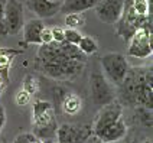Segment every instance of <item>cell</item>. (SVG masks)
<instances>
[{
  "mask_svg": "<svg viewBox=\"0 0 153 143\" xmlns=\"http://www.w3.org/2000/svg\"><path fill=\"white\" fill-rule=\"evenodd\" d=\"M62 1L56 0H27L26 6L30 12H33L39 19L45 17H53L56 13H59Z\"/></svg>",
  "mask_w": 153,
  "mask_h": 143,
  "instance_id": "7c38bea8",
  "label": "cell"
},
{
  "mask_svg": "<svg viewBox=\"0 0 153 143\" xmlns=\"http://www.w3.org/2000/svg\"><path fill=\"white\" fill-rule=\"evenodd\" d=\"M152 31L149 29H137L133 36L128 39L127 57L136 59H146L152 57Z\"/></svg>",
  "mask_w": 153,
  "mask_h": 143,
  "instance_id": "52a82bcc",
  "label": "cell"
},
{
  "mask_svg": "<svg viewBox=\"0 0 153 143\" xmlns=\"http://www.w3.org/2000/svg\"><path fill=\"white\" fill-rule=\"evenodd\" d=\"M53 42L52 39V32H51V28H43L42 32H41V45H46V43H51Z\"/></svg>",
  "mask_w": 153,
  "mask_h": 143,
  "instance_id": "4316f807",
  "label": "cell"
},
{
  "mask_svg": "<svg viewBox=\"0 0 153 143\" xmlns=\"http://www.w3.org/2000/svg\"><path fill=\"white\" fill-rule=\"evenodd\" d=\"M87 55L76 45L68 42H51L39 45L35 67L45 77L55 81H74L84 71Z\"/></svg>",
  "mask_w": 153,
  "mask_h": 143,
  "instance_id": "6da1fadb",
  "label": "cell"
},
{
  "mask_svg": "<svg viewBox=\"0 0 153 143\" xmlns=\"http://www.w3.org/2000/svg\"><path fill=\"white\" fill-rule=\"evenodd\" d=\"M78 49L81 51L84 55H93V54H97L98 51V42L94 36H90V35H82L81 41L78 42Z\"/></svg>",
  "mask_w": 153,
  "mask_h": 143,
  "instance_id": "ac0fdd59",
  "label": "cell"
},
{
  "mask_svg": "<svg viewBox=\"0 0 153 143\" xmlns=\"http://www.w3.org/2000/svg\"><path fill=\"white\" fill-rule=\"evenodd\" d=\"M65 28H69V29H82L85 26V15L84 13H68L65 15Z\"/></svg>",
  "mask_w": 153,
  "mask_h": 143,
  "instance_id": "ffe728a7",
  "label": "cell"
},
{
  "mask_svg": "<svg viewBox=\"0 0 153 143\" xmlns=\"http://www.w3.org/2000/svg\"><path fill=\"white\" fill-rule=\"evenodd\" d=\"M91 136H93L91 124L75 126V124L64 123L58 126L55 137L58 139V143H85Z\"/></svg>",
  "mask_w": 153,
  "mask_h": 143,
  "instance_id": "9c48e42d",
  "label": "cell"
},
{
  "mask_svg": "<svg viewBox=\"0 0 153 143\" xmlns=\"http://www.w3.org/2000/svg\"><path fill=\"white\" fill-rule=\"evenodd\" d=\"M59 106L65 114H68V116H76L82 110V100L76 94L67 91V93L64 94Z\"/></svg>",
  "mask_w": 153,
  "mask_h": 143,
  "instance_id": "2e32d148",
  "label": "cell"
},
{
  "mask_svg": "<svg viewBox=\"0 0 153 143\" xmlns=\"http://www.w3.org/2000/svg\"><path fill=\"white\" fill-rule=\"evenodd\" d=\"M133 12L137 15H153L152 12V0H130Z\"/></svg>",
  "mask_w": 153,
  "mask_h": 143,
  "instance_id": "44dd1931",
  "label": "cell"
},
{
  "mask_svg": "<svg viewBox=\"0 0 153 143\" xmlns=\"http://www.w3.org/2000/svg\"><path fill=\"white\" fill-rule=\"evenodd\" d=\"M100 0H64L61 4L59 13H84L90 9H94Z\"/></svg>",
  "mask_w": 153,
  "mask_h": 143,
  "instance_id": "9a60e30c",
  "label": "cell"
},
{
  "mask_svg": "<svg viewBox=\"0 0 153 143\" xmlns=\"http://www.w3.org/2000/svg\"><path fill=\"white\" fill-rule=\"evenodd\" d=\"M42 143H53L52 139H46V140H42Z\"/></svg>",
  "mask_w": 153,
  "mask_h": 143,
  "instance_id": "1f68e13d",
  "label": "cell"
},
{
  "mask_svg": "<svg viewBox=\"0 0 153 143\" xmlns=\"http://www.w3.org/2000/svg\"><path fill=\"white\" fill-rule=\"evenodd\" d=\"M123 107L124 106L117 98L108 103V104H105V106H102L100 111L97 113L94 123L91 124L93 126V135L95 136L101 130H104L105 127H108L110 124L116 123L119 118L123 117Z\"/></svg>",
  "mask_w": 153,
  "mask_h": 143,
  "instance_id": "ba28073f",
  "label": "cell"
},
{
  "mask_svg": "<svg viewBox=\"0 0 153 143\" xmlns=\"http://www.w3.org/2000/svg\"><path fill=\"white\" fill-rule=\"evenodd\" d=\"M4 1L6 0H0V20L3 19V15H4Z\"/></svg>",
  "mask_w": 153,
  "mask_h": 143,
  "instance_id": "4dcf8cb0",
  "label": "cell"
},
{
  "mask_svg": "<svg viewBox=\"0 0 153 143\" xmlns=\"http://www.w3.org/2000/svg\"><path fill=\"white\" fill-rule=\"evenodd\" d=\"M13 143H42V140L38 136H35L32 132H25L17 135Z\"/></svg>",
  "mask_w": 153,
  "mask_h": 143,
  "instance_id": "603a6c76",
  "label": "cell"
},
{
  "mask_svg": "<svg viewBox=\"0 0 153 143\" xmlns=\"http://www.w3.org/2000/svg\"><path fill=\"white\" fill-rule=\"evenodd\" d=\"M153 71L152 67H133L119 88L117 100L128 107L153 109Z\"/></svg>",
  "mask_w": 153,
  "mask_h": 143,
  "instance_id": "7a4b0ae2",
  "label": "cell"
},
{
  "mask_svg": "<svg viewBox=\"0 0 153 143\" xmlns=\"http://www.w3.org/2000/svg\"><path fill=\"white\" fill-rule=\"evenodd\" d=\"M22 88L27 91L30 95L39 93V80L33 75V74H26L25 78H23V84H22Z\"/></svg>",
  "mask_w": 153,
  "mask_h": 143,
  "instance_id": "7402d4cb",
  "label": "cell"
},
{
  "mask_svg": "<svg viewBox=\"0 0 153 143\" xmlns=\"http://www.w3.org/2000/svg\"><path fill=\"white\" fill-rule=\"evenodd\" d=\"M45 28L42 19H30L27 23L23 25V41H22V46H27V45H41V32ZM23 48V49H25Z\"/></svg>",
  "mask_w": 153,
  "mask_h": 143,
  "instance_id": "5bb4252c",
  "label": "cell"
},
{
  "mask_svg": "<svg viewBox=\"0 0 153 143\" xmlns=\"http://www.w3.org/2000/svg\"><path fill=\"white\" fill-rule=\"evenodd\" d=\"M32 127L35 136L41 140L55 139L58 130V121L53 104L46 100H36L32 106Z\"/></svg>",
  "mask_w": 153,
  "mask_h": 143,
  "instance_id": "3957f363",
  "label": "cell"
},
{
  "mask_svg": "<svg viewBox=\"0 0 153 143\" xmlns=\"http://www.w3.org/2000/svg\"><path fill=\"white\" fill-rule=\"evenodd\" d=\"M9 74L7 71H0V95L3 94V91L6 90V87L9 84Z\"/></svg>",
  "mask_w": 153,
  "mask_h": 143,
  "instance_id": "83f0119b",
  "label": "cell"
},
{
  "mask_svg": "<svg viewBox=\"0 0 153 143\" xmlns=\"http://www.w3.org/2000/svg\"><path fill=\"white\" fill-rule=\"evenodd\" d=\"M134 120L146 129H152V110L146 107H134Z\"/></svg>",
  "mask_w": 153,
  "mask_h": 143,
  "instance_id": "d6986e66",
  "label": "cell"
},
{
  "mask_svg": "<svg viewBox=\"0 0 153 143\" xmlns=\"http://www.w3.org/2000/svg\"><path fill=\"white\" fill-rule=\"evenodd\" d=\"M90 95L93 104L102 107L117 98L116 87L105 78L101 71H94L90 75Z\"/></svg>",
  "mask_w": 153,
  "mask_h": 143,
  "instance_id": "8992f818",
  "label": "cell"
},
{
  "mask_svg": "<svg viewBox=\"0 0 153 143\" xmlns=\"http://www.w3.org/2000/svg\"><path fill=\"white\" fill-rule=\"evenodd\" d=\"M30 98H32V95L27 93V91H25L23 88H20L16 93V95H15V101H16L17 106H26V104H29Z\"/></svg>",
  "mask_w": 153,
  "mask_h": 143,
  "instance_id": "d4e9b609",
  "label": "cell"
},
{
  "mask_svg": "<svg viewBox=\"0 0 153 143\" xmlns=\"http://www.w3.org/2000/svg\"><path fill=\"white\" fill-rule=\"evenodd\" d=\"M6 109L0 104V133H1V130H3V127L6 124Z\"/></svg>",
  "mask_w": 153,
  "mask_h": 143,
  "instance_id": "f1b7e54d",
  "label": "cell"
},
{
  "mask_svg": "<svg viewBox=\"0 0 153 143\" xmlns=\"http://www.w3.org/2000/svg\"><path fill=\"white\" fill-rule=\"evenodd\" d=\"M51 32H52V39L53 42H64L65 41V28H61V26H53L51 28Z\"/></svg>",
  "mask_w": 153,
  "mask_h": 143,
  "instance_id": "484cf974",
  "label": "cell"
},
{
  "mask_svg": "<svg viewBox=\"0 0 153 143\" xmlns=\"http://www.w3.org/2000/svg\"><path fill=\"white\" fill-rule=\"evenodd\" d=\"M23 54V49H13V48H0V71L10 72L12 65L17 55Z\"/></svg>",
  "mask_w": 153,
  "mask_h": 143,
  "instance_id": "e0dca14e",
  "label": "cell"
},
{
  "mask_svg": "<svg viewBox=\"0 0 153 143\" xmlns=\"http://www.w3.org/2000/svg\"><path fill=\"white\" fill-rule=\"evenodd\" d=\"M0 143H4V142H3V140H0Z\"/></svg>",
  "mask_w": 153,
  "mask_h": 143,
  "instance_id": "d6a6232c",
  "label": "cell"
},
{
  "mask_svg": "<svg viewBox=\"0 0 153 143\" xmlns=\"http://www.w3.org/2000/svg\"><path fill=\"white\" fill-rule=\"evenodd\" d=\"M65 42L68 43H72V45H78V42L81 41V38H82V35L79 31H76V29H69V28H65Z\"/></svg>",
  "mask_w": 153,
  "mask_h": 143,
  "instance_id": "cb8c5ba5",
  "label": "cell"
},
{
  "mask_svg": "<svg viewBox=\"0 0 153 143\" xmlns=\"http://www.w3.org/2000/svg\"><path fill=\"white\" fill-rule=\"evenodd\" d=\"M3 20L7 26L9 35H17L25 25L23 20V4L19 0H6L4 1V15Z\"/></svg>",
  "mask_w": 153,
  "mask_h": 143,
  "instance_id": "30bf717a",
  "label": "cell"
},
{
  "mask_svg": "<svg viewBox=\"0 0 153 143\" xmlns=\"http://www.w3.org/2000/svg\"><path fill=\"white\" fill-rule=\"evenodd\" d=\"M124 0H100L95 4V15L105 25H114L121 16Z\"/></svg>",
  "mask_w": 153,
  "mask_h": 143,
  "instance_id": "8fae6325",
  "label": "cell"
},
{
  "mask_svg": "<svg viewBox=\"0 0 153 143\" xmlns=\"http://www.w3.org/2000/svg\"><path fill=\"white\" fill-rule=\"evenodd\" d=\"M100 143H104V142H100Z\"/></svg>",
  "mask_w": 153,
  "mask_h": 143,
  "instance_id": "836d02e7",
  "label": "cell"
},
{
  "mask_svg": "<svg viewBox=\"0 0 153 143\" xmlns=\"http://www.w3.org/2000/svg\"><path fill=\"white\" fill-rule=\"evenodd\" d=\"M100 64H101L105 78L114 87H119L123 83V80L126 78L128 72V68H130L126 57L123 54H119V52L104 54L100 58Z\"/></svg>",
  "mask_w": 153,
  "mask_h": 143,
  "instance_id": "5b68a950",
  "label": "cell"
},
{
  "mask_svg": "<svg viewBox=\"0 0 153 143\" xmlns=\"http://www.w3.org/2000/svg\"><path fill=\"white\" fill-rule=\"evenodd\" d=\"M126 136H127V124H126L124 118L121 117L116 123H113L108 127H105L104 130H101L100 133H97L95 137L104 143H114L124 139Z\"/></svg>",
  "mask_w": 153,
  "mask_h": 143,
  "instance_id": "4fadbf2b",
  "label": "cell"
},
{
  "mask_svg": "<svg viewBox=\"0 0 153 143\" xmlns=\"http://www.w3.org/2000/svg\"><path fill=\"white\" fill-rule=\"evenodd\" d=\"M7 36H10V35H9V31H7V26L4 23V20L1 19V20H0V38H7Z\"/></svg>",
  "mask_w": 153,
  "mask_h": 143,
  "instance_id": "f546056e",
  "label": "cell"
},
{
  "mask_svg": "<svg viewBox=\"0 0 153 143\" xmlns=\"http://www.w3.org/2000/svg\"><path fill=\"white\" fill-rule=\"evenodd\" d=\"M137 29H149L152 31V15H137L133 12L130 0H124V6L120 19L114 23L116 35L120 36L124 42H128V39L133 36Z\"/></svg>",
  "mask_w": 153,
  "mask_h": 143,
  "instance_id": "277c9868",
  "label": "cell"
}]
</instances>
